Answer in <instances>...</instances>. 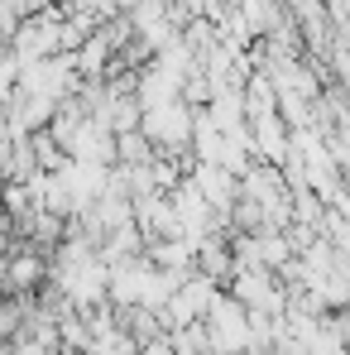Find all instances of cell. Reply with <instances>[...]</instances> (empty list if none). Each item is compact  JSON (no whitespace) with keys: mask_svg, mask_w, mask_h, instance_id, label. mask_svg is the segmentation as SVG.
I'll return each instance as SVG.
<instances>
[{"mask_svg":"<svg viewBox=\"0 0 350 355\" xmlns=\"http://www.w3.org/2000/svg\"><path fill=\"white\" fill-rule=\"evenodd\" d=\"M134 130L154 144V154H164V159H182L187 144H192V106H187V101L149 106V111H139V125H134Z\"/></svg>","mask_w":350,"mask_h":355,"instance_id":"1","label":"cell"},{"mask_svg":"<svg viewBox=\"0 0 350 355\" xmlns=\"http://www.w3.org/2000/svg\"><path fill=\"white\" fill-rule=\"evenodd\" d=\"M202 331H207V346H211L216 355H245L250 351V312H245L226 288H221L216 302L207 307Z\"/></svg>","mask_w":350,"mask_h":355,"instance_id":"2","label":"cell"},{"mask_svg":"<svg viewBox=\"0 0 350 355\" xmlns=\"http://www.w3.org/2000/svg\"><path fill=\"white\" fill-rule=\"evenodd\" d=\"M226 293L245 312H264V317H283V302H288V288L269 269H235L231 279H226Z\"/></svg>","mask_w":350,"mask_h":355,"instance_id":"3","label":"cell"},{"mask_svg":"<svg viewBox=\"0 0 350 355\" xmlns=\"http://www.w3.org/2000/svg\"><path fill=\"white\" fill-rule=\"evenodd\" d=\"M44 279H49V259L39 254V245H24V250H15V254L0 259V284H5L15 297L39 293Z\"/></svg>","mask_w":350,"mask_h":355,"instance_id":"4","label":"cell"},{"mask_svg":"<svg viewBox=\"0 0 350 355\" xmlns=\"http://www.w3.org/2000/svg\"><path fill=\"white\" fill-rule=\"evenodd\" d=\"M168 341V351L173 355H207L211 346H207V331H202V322H187V327H177V331H168L164 336Z\"/></svg>","mask_w":350,"mask_h":355,"instance_id":"5","label":"cell"},{"mask_svg":"<svg viewBox=\"0 0 350 355\" xmlns=\"http://www.w3.org/2000/svg\"><path fill=\"white\" fill-rule=\"evenodd\" d=\"M149 159H154V144H149L139 130L116 135V164H149Z\"/></svg>","mask_w":350,"mask_h":355,"instance_id":"6","label":"cell"},{"mask_svg":"<svg viewBox=\"0 0 350 355\" xmlns=\"http://www.w3.org/2000/svg\"><path fill=\"white\" fill-rule=\"evenodd\" d=\"M0 207H5V216L19 221V216L34 207V202H29V187H24V182H0Z\"/></svg>","mask_w":350,"mask_h":355,"instance_id":"7","label":"cell"},{"mask_svg":"<svg viewBox=\"0 0 350 355\" xmlns=\"http://www.w3.org/2000/svg\"><path fill=\"white\" fill-rule=\"evenodd\" d=\"M0 139H10V120H5V101H0Z\"/></svg>","mask_w":350,"mask_h":355,"instance_id":"8","label":"cell"},{"mask_svg":"<svg viewBox=\"0 0 350 355\" xmlns=\"http://www.w3.org/2000/svg\"><path fill=\"white\" fill-rule=\"evenodd\" d=\"M254 355H274V351H254Z\"/></svg>","mask_w":350,"mask_h":355,"instance_id":"9","label":"cell"}]
</instances>
